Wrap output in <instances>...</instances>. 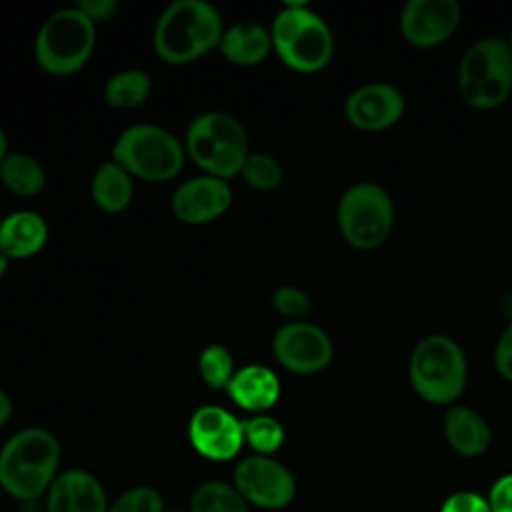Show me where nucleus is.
I'll list each match as a JSON object with an SVG mask.
<instances>
[{"instance_id":"1","label":"nucleus","mask_w":512,"mask_h":512,"mask_svg":"<svg viewBox=\"0 0 512 512\" xmlns=\"http://www.w3.org/2000/svg\"><path fill=\"white\" fill-rule=\"evenodd\" d=\"M222 32V18L210 2L176 0L158 16L152 42L164 62L178 66L218 48Z\"/></svg>"},{"instance_id":"2","label":"nucleus","mask_w":512,"mask_h":512,"mask_svg":"<svg viewBox=\"0 0 512 512\" xmlns=\"http://www.w3.org/2000/svg\"><path fill=\"white\" fill-rule=\"evenodd\" d=\"M60 444L44 428L12 434L0 450V486L18 500H36L56 480Z\"/></svg>"},{"instance_id":"3","label":"nucleus","mask_w":512,"mask_h":512,"mask_svg":"<svg viewBox=\"0 0 512 512\" xmlns=\"http://www.w3.org/2000/svg\"><path fill=\"white\" fill-rule=\"evenodd\" d=\"M408 378L422 400L452 406L466 388V354L452 336L428 334L410 354Z\"/></svg>"},{"instance_id":"4","label":"nucleus","mask_w":512,"mask_h":512,"mask_svg":"<svg viewBox=\"0 0 512 512\" xmlns=\"http://www.w3.org/2000/svg\"><path fill=\"white\" fill-rule=\"evenodd\" d=\"M272 48L280 60L296 72H318L334 54L330 26L304 2L286 4L272 22Z\"/></svg>"},{"instance_id":"5","label":"nucleus","mask_w":512,"mask_h":512,"mask_svg":"<svg viewBox=\"0 0 512 512\" xmlns=\"http://www.w3.org/2000/svg\"><path fill=\"white\" fill-rule=\"evenodd\" d=\"M458 94L474 110H492L512 96V50L508 40L488 36L468 46L458 64Z\"/></svg>"},{"instance_id":"6","label":"nucleus","mask_w":512,"mask_h":512,"mask_svg":"<svg viewBox=\"0 0 512 512\" xmlns=\"http://www.w3.org/2000/svg\"><path fill=\"white\" fill-rule=\"evenodd\" d=\"M184 150L204 174L228 180L240 174L250 154L248 132L228 112H204L190 122Z\"/></svg>"},{"instance_id":"7","label":"nucleus","mask_w":512,"mask_h":512,"mask_svg":"<svg viewBox=\"0 0 512 512\" xmlns=\"http://www.w3.org/2000/svg\"><path fill=\"white\" fill-rule=\"evenodd\" d=\"M96 44V24L78 8L52 12L38 28L34 56L42 70L66 76L86 66Z\"/></svg>"},{"instance_id":"8","label":"nucleus","mask_w":512,"mask_h":512,"mask_svg":"<svg viewBox=\"0 0 512 512\" xmlns=\"http://www.w3.org/2000/svg\"><path fill=\"white\" fill-rule=\"evenodd\" d=\"M182 142L162 126H128L112 146V160L130 176L146 182H166L184 166Z\"/></svg>"},{"instance_id":"9","label":"nucleus","mask_w":512,"mask_h":512,"mask_svg":"<svg viewBox=\"0 0 512 512\" xmlns=\"http://www.w3.org/2000/svg\"><path fill=\"white\" fill-rule=\"evenodd\" d=\"M342 238L358 248L382 246L394 226V202L386 188L376 182H356L348 186L336 208Z\"/></svg>"},{"instance_id":"10","label":"nucleus","mask_w":512,"mask_h":512,"mask_svg":"<svg viewBox=\"0 0 512 512\" xmlns=\"http://www.w3.org/2000/svg\"><path fill=\"white\" fill-rule=\"evenodd\" d=\"M234 488L248 504L264 510H282L296 496L292 472L272 456L252 454L234 468Z\"/></svg>"},{"instance_id":"11","label":"nucleus","mask_w":512,"mask_h":512,"mask_svg":"<svg viewBox=\"0 0 512 512\" xmlns=\"http://www.w3.org/2000/svg\"><path fill=\"white\" fill-rule=\"evenodd\" d=\"M272 352L278 364L286 370L294 374H316L332 362L334 346L320 326L296 320L276 330Z\"/></svg>"},{"instance_id":"12","label":"nucleus","mask_w":512,"mask_h":512,"mask_svg":"<svg viewBox=\"0 0 512 512\" xmlns=\"http://www.w3.org/2000/svg\"><path fill=\"white\" fill-rule=\"evenodd\" d=\"M188 438L200 456L226 462L232 460L244 444L242 420L222 406H200L188 422Z\"/></svg>"},{"instance_id":"13","label":"nucleus","mask_w":512,"mask_h":512,"mask_svg":"<svg viewBox=\"0 0 512 512\" xmlns=\"http://www.w3.org/2000/svg\"><path fill=\"white\" fill-rule=\"evenodd\" d=\"M460 24L456 0H410L400 12V32L416 48H434L446 42Z\"/></svg>"},{"instance_id":"14","label":"nucleus","mask_w":512,"mask_h":512,"mask_svg":"<svg viewBox=\"0 0 512 512\" xmlns=\"http://www.w3.org/2000/svg\"><path fill=\"white\" fill-rule=\"evenodd\" d=\"M404 94L388 82H370L352 90L344 102L346 120L362 132L392 128L404 114Z\"/></svg>"},{"instance_id":"15","label":"nucleus","mask_w":512,"mask_h":512,"mask_svg":"<svg viewBox=\"0 0 512 512\" xmlns=\"http://www.w3.org/2000/svg\"><path fill=\"white\" fill-rule=\"evenodd\" d=\"M232 204V190L216 176H196L182 182L172 196V212L184 224H208Z\"/></svg>"},{"instance_id":"16","label":"nucleus","mask_w":512,"mask_h":512,"mask_svg":"<svg viewBox=\"0 0 512 512\" xmlns=\"http://www.w3.org/2000/svg\"><path fill=\"white\" fill-rule=\"evenodd\" d=\"M100 480L88 470H66L48 488L46 512H108Z\"/></svg>"},{"instance_id":"17","label":"nucleus","mask_w":512,"mask_h":512,"mask_svg":"<svg viewBox=\"0 0 512 512\" xmlns=\"http://www.w3.org/2000/svg\"><path fill=\"white\" fill-rule=\"evenodd\" d=\"M444 438L448 446L464 458L482 456L492 442V430L484 416L470 406L452 404L444 414Z\"/></svg>"},{"instance_id":"18","label":"nucleus","mask_w":512,"mask_h":512,"mask_svg":"<svg viewBox=\"0 0 512 512\" xmlns=\"http://www.w3.org/2000/svg\"><path fill=\"white\" fill-rule=\"evenodd\" d=\"M226 392L240 408L264 414L280 398V380L270 368L262 364H248L236 368Z\"/></svg>"},{"instance_id":"19","label":"nucleus","mask_w":512,"mask_h":512,"mask_svg":"<svg viewBox=\"0 0 512 512\" xmlns=\"http://www.w3.org/2000/svg\"><path fill=\"white\" fill-rule=\"evenodd\" d=\"M48 240L46 220L30 210H18L0 222V250L10 260L30 258L44 248Z\"/></svg>"},{"instance_id":"20","label":"nucleus","mask_w":512,"mask_h":512,"mask_svg":"<svg viewBox=\"0 0 512 512\" xmlns=\"http://www.w3.org/2000/svg\"><path fill=\"white\" fill-rule=\"evenodd\" d=\"M218 48L222 56L236 66H256L266 60L270 50H274L270 30L252 20H242L224 28Z\"/></svg>"},{"instance_id":"21","label":"nucleus","mask_w":512,"mask_h":512,"mask_svg":"<svg viewBox=\"0 0 512 512\" xmlns=\"http://www.w3.org/2000/svg\"><path fill=\"white\" fill-rule=\"evenodd\" d=\"M132 176L114 160L102 162L92 178L94 204L108 214H118L132 202Z\"/></svg>"},{"instance_id":"22","label":"nucleus","mask_w":512,"mask_h":512,"mask_svg":"<svg viewBox=\"0 0 512 512\" xmlns=\"http://www.w3.org/2000/svg\"><path fill=\"white\" fill-rule=\"evenodd\" d=\"M0 182L12 194L32 198L42 192L46 184V172L34 156L24 152H8L0 162Z\"/></svg>"},{"instance_id":"23","label":"nucleus","mask_w":512,"mask_h":512,"mask_svg":"<svg viewBox=\"0 0 512 512\" xmlns=\"http://www.w3.org/2000/svg\"><path fill=\"white\" fill-rule=\"evenodd\" d=\"M152 90L150 76L140 68H128L112 74L104 84V100L112 108L128 110L140 106Z\"/></svg>"},{"instance_id":"24","label":"nucleus","mask_w":512,"mask_h":512,"mask_svg":"<svg viewBox=\"0 0 512 512\" xmlns=\"http://www.w3.org/2000/svg\"><path fill=\"white\" fill-rule=\"evenodd\" d=\"M190 512H250L242 494L220 480L200 484L190 498Z\"/></svg>"},{"instance_id":"25","label":"nucleus","mask_w":512,"mask_h":512,"mask_svg":"<svg viewBox=\"0 0 512 512\" xmlns=\"http://www.w3.org/2000/svg\"><path fill=\"white\" fill-rule=\"evenodd\" d=\"M244 442L260 456L274 454L284 444V426L268 414H256L242 420Z\"/></svg>"},{"instance_id":"26","label":"nucleus","mask_w":512,"mask_h":512,"mask_svg":"<svg viewBox=\"0 0 512 512\" xmlns=\"http://www.w3.org/2000/svg\"><path fill=\"white\" fill-rule=\"evenodd\" d=\"M198 372L200 378L210 386V388H224L232 380L236 366L230 350L222 344H210L206 346L200 356H198Z\"/></svg>"},{"instance_id":"27","label":"nucleus","mask_w":512,"mask_h":512,"mask_svg":"<svg viewBox=\"0 0 512 512\" xmlns=\"http://www.w3.org/2000/svg\"><path fill=\"white\" fill-rule=\"evenodd\" d=\"M282 174L284 172L280 162L264 152H250L240 170L242 180L258 192H270L278 188L282 182Z\"/></svg>"},{"instance_id":"28","label":"nucleus","mask_w":512,"mask_h":512,"mask_svg":"<svg viewBox=\"0 0 512 512\" xmlns=\"http://www.w3.org/2000/svg\"><path fill=\"white\" fill-rule=\"evenodd\" d=\"M108 512H164V502L156 488L134 486L124 490L110 504Z\"/></svg>"},{"instance_id":"29","label":"nucleus","mask_w":512,"mask_h":512,"mask_svg":"<svg viewBox=\"0 0 512 512\" xmlns=\"http://www.w3.org/2000/svg\"><path fill=\"white\" fill-rule=\"evenodd\" d=\"M272 308L278 314H282L286 318H292V322H296V320H302V318H306L310 314L312 298L302 288L284 284V286L274 288V292H272Z\"/></svg>"},{"instance_id":"30","label":"nucleus","mask_w":512,"mask_h":512,"mask_svg":"<svg viewBox=\"0 0 512 512\" xmlns=\"http://www.w3.org/2000/svg\"><path fill=\"white\" fill-rule=\"evenodd\" d=\"M438 512H492L486 496L472 490H460L450 494Z\"/></svg>"},{"instance_id":"31","label":"nucleus","mask_w":512,"mask_h":512,"mask_svg":"<svg viewBox=\"0 0 512 512\" xmlns=\"http://www.w3.org/2000/svg\"><path fill=\"white\" fill-rule=\"evenodd\" d=\"M494 368L504 380L512 382V320L494 346Z\"/></svg>"},{"instance_id":"32","label":"nucleus","mask_w":512,"mask_h":512,"mask_svg":"<svg viewBox=\"0 0 512 512\" xmlns=\"http://www.w3.org/2000/svg\"><path fill=\"white\" fill-rule=\"evenodd\" d=\"M486 500L492 512H512V472H506L494 480Z\"/></svg>"},{"instance_id":"33","label":"nucleus","mask_w":512,"mask_h":512,"mask_svg":"<svg viewBox=\"0 0 512 512\" xmlns=\"http://www.w3.org/2000/svg\"><path fill=\"white\" fill-rule=\"evenodd\" d=\"M78 8L96 24L112 18V14L118 10V2L116 0H82Z\"/></svg>"},{"instance_id":"34","label":"nucleus","mask_w":512,"mask_h":512,"mask_svg":"<svg viewBox=\"0 0 512 512\" xmlns=\"http://www.w3.org/2000/svg\"><path fill=\"white\" fill-rule=\"evenodd\" d=\"M12 416V400L10 396L0 388V428L10 420Z\"/></svg>"},{"instance_id":"35","label":"nucleus","mask_w":512,"mask_h":512,"mask_svg":"<svg viewBox=\"0 0 512 512\" xmlns=\"http://www.w3.org/2000/svg\"><path fill=\"white\" fill-rule=\"evenodd\" d=\"M6 154H8V138H6L4 130L0 128V162L6 158Z\"/></svg>"},{"instance_id":"36","label":"nucleus","mask_w":512,"mask_h":512,"mask_svg":"<svg viewBox=\"0 0 512 512\" xmlns=\"http://www.w3.org/2000/svg\"><path fill=\"white\" fill-rule=\"evenodd\" d=\"M8 264H10V258L0 250V278L6 274V270H8Z\"/></svg>"},{"instance_id":"37","label":"nucleus","mask_w":512,"mask_h":512,"mask_svg":"<svg viewBox=\"0 0 512 512\" xmlns=\"http://www.w3.org/2000/svg\"><path fill=\"white\" fill-rule=\"evenodd\" d=\"M508 46H510V50H512V30H510V36H508Z\"/></svg>"},{"instance_id":"38","label":"nucleus","mask_w":512,"mask_h":512,"mask_svg":"<svg viewBox=\"0 0 512 512\" xmlns=\"http://www.w3.org/2000/svg\"><path fill=\"white\" fill-rule=\"evenodd\" d=\"M170 512H180V510H170Z\"/></svg>"}]
</instances>
